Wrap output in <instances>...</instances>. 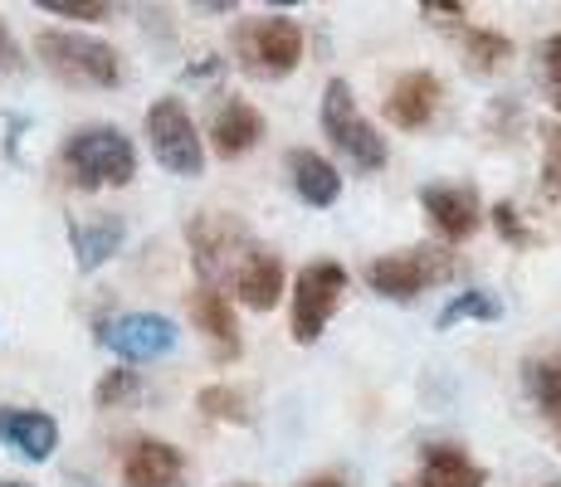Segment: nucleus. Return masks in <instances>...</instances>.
Masks as SVG:
<instances>
[{
	"mask_svg": "<svg viewBox=\"0 0 561 487\" xmlns=\"http://www.w3.org/2000/svg\"><path fill=\"white\" fill-rule=\"evenodd\" d=\"M259 137H264V117H259L244 97H225V103L215 107V117H210L215 156H225V161L244 156L250 147H259Z\"/></svg>",
	"mask_w": 561,
	"mask_h": 487,
	"instance_id": "15",
	"label": "nucleus"
},
{
	"mask_svg": "<svg viewBox=\"0 0 561 487\" xmlns=\"http://www.w3.org/2000/svg\"><path fill=\"white\" fill-rule=\"evenodd\" d=\"M15 69H20V45L10 35V25L0 20V73H15Z\"/></svg>",
	"mask_w": 561,
	"mask_h": 487,
	"instance_id": "29",
	"label": "nucleus"
},
{
	"mask_svg": "<svg viewBox=\"0 0 561 487\" xmlns=\"http://www.w3.org/2000/svg\"><path fill=\"white\" fill-rule=\"evenodd\" d=\"M420 205H425L430 224L439 230V240H449V244L473 240L483 224V205L469 186H425L420 190Z\"/></svg>",
	"mask_w": 561,
	"mask_h": 487,
	"instance_id": "10",
	"label": "nucleus"
},
{
	"mask_svg": "<svg viewBox=\"0 0 561 487\" xmlns=\"http://www.w3.org/2000/svg\"><path fill=\"white\" fill-rule=\"evenodd\" d=\"M186 240H191V258H196V274L205 278V288H230L234 283V274H240V264L250 258V230H244L234 214H215V210H205L191 220V230H186Z\"/></svg>",
	"mask_w": 561,
	"mask_h": 487,
	"instance_id": "5",
	"label": "nucleus"
},
{
	"mask_svg": "<svg viewBox=\"0 0 561 487\" xmlns=\"http://www.w3.org/2000/svg\"><path fill=\"white\" fill-rule=\"evenodd\" d=\"M79 487H83V483H79Z\"/></svg>",
	"mask_w": 561,
	"mask_h": 487,
	"instance_id": "33",
	"label": "nucleus"
},
{
	"mask_svg": "<svg viewBox=\"0 0 561 487\" xmlns=\"http://www.w3.org/2000/svg\"><path fill=\"white\" fill-rule=\"evenodd\" d=\"M322 132L362 171H381L386 161H391V147L376 132V123H366V113L357 107V97H352L347 79H332L328 89H322Z\"/></svg>",
	"mask_w": 561,
	"mask_h": 487,
	"instance_id": "4",
	"label": "nucleus"
},
{
	"mask_svg": "<svg viewBox=\"0 0 561 487\" xmlns=\"http://www.w3.org/2000/svg\"><path fill=\"white\" fill-rule=\"evenodd\" d=\"M147 142H152V156L171 176H201L205 171V147L196 132V117L186 113L181 97H157L152 113H147Z\"/></svg>",
	"mask_w": 561,
	"mask_h": 487,
	"instance_id": "8",
	"label": "nucleus"
},
{
	"mask_svg": "<svg viewBox=\"0 0 561 487\" xmlns=\"http://www.w3.org/2000/svg\"><path fill=\"white\" fill-rule=\"evenodd\" d=\"M547 487H561V483H547Z\"/></svg>",
	"mask_w": 561,
	"mask_h": 487,
	"instance_id": "32",
	"label": "nucleus"
},
{
	"mask_svg": "<svg viewBox=\"0 0 561 487\" xmlns=\"http://www.w3.org/2000/svg\"><path fill=\"white\" fill-rule=\"evenodd\" d=\"M196 409L205 419H220V425H250V395L234 385H205L196 395Z\"/></svg>",
	"mask_w": 561,
	"mask_h": 487,
	"instance_id": "23",
	"label": "nucleus"
},
{
	"mask_svg": "<svg viewBox=\"0 0 561 487\" xmlns=\"http://www.w3.org/2000/svg\"><path fill=\"white\" fill-rule=\"evenodd\" d=\"M69 240H73V258H79V268L83 274H93V268H103L107 258L123 248L127 224H123V214H93V220L73 224Z\"/></svg>",
	"mask_w": 561,
	"mask_h": 487,
	"instance_id": "19",
	"label": "nucleus"
},
{
	"mask_svg": "<svg viewBox=\"0 0 561 487\" xmlns=\"http://www.w3.org/2000/svg\"><path fill=\"white\" fill-rule=\"evenodd\" d=\"M420 487H489V468L455 443H430L420 463Z\"/></svg>",
	"mask_w": 561,
	"mask_h": 487,
	"instance_id": "18",
	"label": "nucleus"
},
{
	"mask_svg": "<svg viewBox=\"0 0 561 487\" xmlns=\"http://www.w3.org/2000/svg\"><path fill=\"white\" fill-rule=\"evenodd\" d=\"M142 395V375L137 371H107L99 390H93V399H99V409H113V405H123V399H137Z\"/></svg>",
	"mask_w": 561,
	"mask_h": 487,
	"instance_id": "25",
	"label": "nucleus"
},
{
	"mask_svg": "<svg viewBox=\"0 0 561 487\" xmlns=\"http://www.w3.org/2000/svg\"><path fill=\"white\" fill-rule=\"evenodd\" d=\"M523 385H527V399H533L552 425H561V351L533 356V361L523 366Z\"/></svg>",
	"mask_w": 561,
	"mask_h": 487,
	"instance_id": "20",
	"label": "nucleus"
},
{
	"mask_svg": "<svg viewBox=\"0 0 561 487\" xmlns=\"http://www.w3.org/2000/svg\"><path fill=\"white\" fill-rule=\"evenodd\" d=\"M449 274H455V254H445V248H430V244L401 248V254H381V258H371V264L362 268L366 288L381 292V298H391V302L420 298L425 288L445 283Z\"/></svg>",
	"mask_w": 561,
	"mask_h": 487,
	"instance_id": "6",
	"label": "nucleus"
},
{
	"mask_svg": "<svg viewBox=\"0 0 561 487\" xmlns=\"http://www.w3.org/2000/svg\"><path fill=\"white\" fill-rule=\"evenodd\" d=\"M0 443L15 449L20 459H30V463H49L54 449H59V425H54L45 409L5 405L0 409Z\"/></svg>",
	"mask_w": 561,
	"mask_h": 487,
	"instance_id": "13",
	"label": "nucleus"
},
{
	"mask_svg": "<svg viewBox=\"0 0 561 487\" xmlns=\"http://www.w3.org/2000/svg\"><path fill=\"white\" fill-rule=\"evenodd\" d=\"M304 487H342V478H312V483H304Z\"/></svg>",
	"mask_w": 561,
	"mask_h": 487,
	"instance_id": "30",
	"label": "nucleus"
},
{
	"mask_svg": "<svg viewBox=\"0 0 561 487\" xmlns=\"http://www.w3.org/2000/svg\"><path fill=\"white\" fill-rule=\"evenodd\" d=\"M0 487H30V483H0Z\"/></svg>",
	"mask_w": 561,
	"mask_h": 487,
	"instance_id": "31",
	"label": "nucleus"
},
{
	"mask_svg": "<svg viewBox=\"0 0 561 487\" xmlns=\"http://www.w3.org/2000/svg\"><path fill=\"white\" fill-rule=\"evenodd\" d=\"M537 63H542V83H547V97H552V107L561 113V35L542 39V49H537Z\"/></svg>",
	"mask_w": 561,
	"mask_h": 487,
	"instance_id": "26",
	"label": "nucleus"
},
{
	"mask_svg": "<svg viewBox=\"0 0 561 487\" xmlns=\"http://www.w3.org/2000/svg\"><path fill=\"white\" fill-rule=\"evenodd\" d=\"M459 30L463 39V63H469V73H499L503 63L513 59V39L508 35H493V30H473V25H449Z\"/></svg>",
	"mask_w": 561,
	"mask_h": 487,
	"instance_id": "21",
	"label": "nucleus"
},
{
	"mask_svg": "<svg viewBox=\"0 0 561 487\" xmlns=\"http://www.w3.org/2000/svg\"><path fill=\"white\" fill-rule=\"evenodd\" d=\"M499 317H503V302L483 288H469V292H459V298H449L445 308H439L435 327L455 332V327H463V322H499Z\"/></svg>",
	"mask_w": 561,
	"mask_h": 487,
	"instance_id": "22",
	"label": "nucleus"
},
{
	"mask_svg": "<svg viewBox=\"0 0 561 487\" xmlns=\"http://www.w3.org/2000/svg\"><path fill=\"white\" fill-rule=\"evenodd\" d=\"M186 459L167 439H133L123 453V487H176Z\"/></svg>",
	"mask_w": 561,
	"mask_h": 487,
	"instance_id": "12",
	"label": "nucleus"
},
{
	"mask_svg": "<svg viewBox=\"0 0 561 487\" xmlns=\"http://www.w3.org/2000/svg\"><path fill=\"white\" fill-rule=\"evenodd\" d=\"M342 298H347V268L332 264V258H318V264L298 268V283H294V317H288V327H294V341L298 346H312L328 332L332 312L342 308Z\"/></svg>",
	"mask_w": 561,
	"mask_h": 487,
	"instance_id": "7",
	"label": "nucleus"
},
{
	"mask_svg": "<svg viewBox=\"0 0 561 487\" xmlns=\"http://www.w3.org/2000/svg\"><path fill=\"white\" fill-rule=\"evenodd\" d=\"M181 341L176 322L161 312H117V317L99 322V346H107L113 356H123L127 366H147L171 356Z\"/></svg>",
	"mask_w": 561,
	"mask_h": 487,
	"instance_id": "9",
	"label": "nucleus"
},
{
	"mask_svg": "<svg viewBox=\"0 0 561 487\" xmlns=\"http://www.w3.org/2000/svg\"><path fill=\"white\" fill-rule=\"evenodd\" d=\"M191 317H196V327L205 332V341H210L215 361H225V366L240 361L244 341H240V322H234V308H230V298H225V292L201 288L196 298H191Z\"/></svg>",
	"mask_w": 561,
	"mask_h": 487,
	"instance_id": "14",
	"label": "nucleus"
},
{
	"mask_svg": "<svg viewBox=\"0 0 561 487\" xmlns=\"http://www.w3.org/2000/svg\"><path fill=\"white\" fill-rule=\"evenodd\" d=\"M39 10H45V15H64V20H107V15H113V5H107V0H89V5H69V0H39Z\"/></svg>",
	"mask_w": 561,
	"mask_h": 487,
	"instance_id": "27",
	"label": "nucleus"
},
{
	"mask_svg": "<svg viewBox=\"0 0 561 487\" xmlns=\"http://www.w3.org/2000/svg\"><path fill=\"white\" fill-rule=\"evenodd\" d=\"M537 137H542V195L561 200V123H542Z\"/></svg>",
	"mask_w": 561,
	"mask_h": 487,
	"instance_id": "24",
	"label": "nucleus"
},
{
	"mask_svg": "<svg viewBox=\"0 0 561 487\" xmlns=\"http://www.w3.org/2000/svg\"><path fill=\"white\" fill-rule=\"evenodd\" d=\"M35 54L54 79L73 83V89H117V83H123V59H117V49L93 35H79V30H39Z\"/></svg>",
	"mask_w": 561,
	"mask_h": 487,
	"instance_id": "2",
	"label": "nucleus"
},
{
	"mask_svg": "<svg viewBox=\"0 0 561 487\" xmlns=\"http://www.w3.org/2000/svg\"><path fill=\"white\" fill-rule=\"evenodd\" d=\"M284 166H288V181H294L298 200H308L312 210H328V205H337L342 176H337V166H332L328 156L298 147V151H288V156H284Z\"/></svg>",
	"mask_w": 561,
	"mask_h": 487,
	"instance_id": "17",
	"label": "nucleus"
},
{
	"mask_svg": "<svg viewBox=\"0 0 561 487\" xmlns=\"http://www.w3.org/2000/svg\"><path fill=\"white\" fill-rule=\"evenodd\" d=\"M64 176L73 181L79 190H103V186H127L137 176V147L123 127H79V132L64 142L59 151Z\"/></svg>",
	"mask_w": 561,
	"mask_h": 487,
	"instance_id": "1",
	"label": "nucleus"
},
{
	"mask_svg": "<svg viewBox=\"0 0 561 487\" xmlns=\"http://www.w3.org/2000/svg\"><path fill=\"white\" fill-rule=\"evenodd\" d=\"M234 292H240L244 308L254 312H274L278 298H284V264H278V254H268V248H250V258L240 264V274H234Z\"/></svg>",
	"mask_w": 561,
	"mask_h": 487,
	"instance_id": "16",
	"label": "nucleus"
},
{
	"mask_svg": "<svg viewBox=\"0 0 561 487\" xmlns=\"http://www.w3.org/2000/svg\"><path fill=\"white\" fill-rule=\"evenodd\" d=\"M493 230H499L508 244H517V248H533V230H523V224H517V210L508 200L493 205Z\"/></svg>",
	"mask_w": 561,
	"mask_h": 487,
	"instance_id": "28",
	"label": "nucleus"
},
{
	"mask_svg": "<svg viewBox=\"0 0 561 487\" xmlns=\"http://www.w3.org/2000/svg\"><path fill=\"white\" fill-rule=\"evenodd\" d=\"M439 97H445V89H439L435 73H430V69H410V73H401V79L391 83L381 113H386V123L401 127V132H420V127H430Z\"/></svg>",
	"mask_w": 561,
	"mask_h": 487,
	"instance_id": "11",
	"label": "nucleus"
},
{
	"mask_svg": "<svg viewBox=\"0 0 561 487\" xmlns=\"http://www.w3.org/2000/svg\"><path fill=\"white\" fill-rule=\"evenodd\" d=\"M234 59L250 79H284L304 63V25L284 10L274 15H254V20H240L234 30Z\"/></svg>",
	"mask_w": 561,
	"mask_h": 487,
	"instance_id": "3",
	"label": "nucleus"
}]
</instances>
